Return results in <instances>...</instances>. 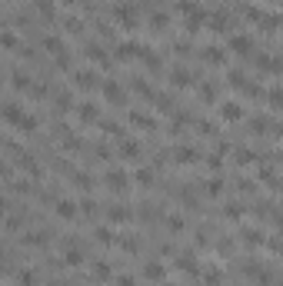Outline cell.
I'll return each mask as SVG.
<instances>
[{
	"mask_svg": "<svg viewBox=\"0 0 283 286\" xmlns=\"http://www.w3.org/2000/svg\"><path fill=\"white\" fill-rule=\"evenodd\" d=\"M4 120L17 130H27V134L37 130V117H30L24 107H17V103H4Z\"/></svg>",
	"mask_w": 283,
	"mask_h": 286,
	"instance_id": "1",
	"label": "cell"
},
{
	"mask_svg": "<svg viewBox=\"0 0 283 286\" xmlns=\"http://www.w3.org/2000/svg\"><path fill=\"white\" fill-rule=\"evenodd\" d=\"M113 17H117V24H120V27H127V30H133V27L140 24L137 4H117V10H113Z\"/></svg>",
	"mask_w": 283,
	"mask_h": 286,
	"instance_id": "2",
	"label": "cell"
},
{
	"mask_svg": "<svg viewBox=\"0 0 283 286\" xmlns=\"http://www.w3.org/2000/svg\"><path fill=\"white\" fill-rule=\"evenodd\" d=\"M100 93H103V100L113 103V107H123L127 103V93H123V87H120L117 80H103L100 83Z\"/></svg>",
	"mask_w": 283,
	"mask_h": 286,
	"instance_id": "3",
	"label": "cell"
},
{
	"mask_svg": "<svg viewBox=\"0 0 283 286\" xmlns=\"http://www.w3.org/2000/svg\"><path fill=\"white\" fill-rule=\"evenodd\" d=\"M54 213L60 216V220H77V216H80V203H74L70 197L54 200Z\"/></svg>",
	"mask_w": 283,
	"mask_h": 286,
	"instance_id": "4",
	"label": "cell"
},
{
	"mask_svg": "<svg viewBox=\"0 0 283 286\" xmlns=\"http://www.w3.org/2000/svg\"><path fill=\"white\" fill-rule=\"evenodd\" d=\"M103 186L113 193H123L127 186H130V180H127V173L123 170H107V177H103Z\"/></svg>",
	"mask_w": 283,
	"mask_h": 286,
	"instance_id": "5",
	"label": "cell"
},
{
	"mask_svg": "<svg viewBox=\"0 0 283 286\" xmlns=\"http://www.w3.org/2000/svg\"><path fill=\"white\" fill-rule=\"evenodd\" d=\"M220 117L226 123H240L243 120V107H240L237 100H226V103H220Z\"/></svg>",
	"mask_w": 283,
	"mask_h": 286,
	"instance_id": "6",
	"label": "cell"
},
{
	"mask_svg": "<svg viewBox=\"0 0 283 286\" xmlns=\"http://www.w3.org/2000/svg\"><path fill=\"white\" fill-rule=\"evenodd\" d=\"M170 83H173L176 90H187L190 83H193V73H190L187 67H173V70H170Z\"/></svg>",
	"mask_w": 283,
	"mask_h": 286,
	"instance_id": "7",
	"label": "cell"
},
{
	"mask_svg": "<svg viewBox=\"0 0 283 286\" xmlns=\"http://www.w3.org/2000/svg\"><path fill=\"white\" fill-rule=\"evenodd\" d=\"M74 83L80 90H94V87H100V77H97L94 70H77L74 73Z\"/></svg>",
	"mask_w": 283,
	"mask_h": 286,
	"instance_id": "8",
	"label": "cell"
},
{
	"mask_svg": "<svg viewBox=\"0 0 283 286\" xmlns=\"http://www.w3.org/2000/svg\"><path fill=\"white\" fill-rule=\"evenodd\" d=\"M103 216H107L110 223H130L133 220V210H130V206H107Z\"/></svg>",
	"mask_w": 283,
	"mask_h": 286,
	"instance_id": "9",
	"label": "cell"
},
{
	"mask_svg": "<svg viewBox=\"0 0 283 286\" xmlns=\"http://www.w3.org/2000/svg\"><path fill=\"white\" fill-rule=\"evenodd\" d=\"M74 113L80 117L83 123H94L97 117H100V107H97V103H87V100H83V103H77V110H74Z\"/></svg>",
	"mask_w": 283,
	"mask_h": 286,
	"instance_id": "10",
	"label": "cell"
},
{
	"mask_svg": "<svg viewBox=\"0 0 283 286\" xmlns=\"http://www.w3.org/2000/svg\"><path fill=\"white\" fill-rule=\"evenodd\" d=\"M17 163H20V170H24V177H40V163L30 157V153H20Z\"/></svg>",
	"mask_w": 283,
	"mask_h": 286,
	"instance_id": "11",
	"label": "cell"
},
{
	"mask_svg": "<svg viewBox=\"0 0 283 286\" xmlns=\"http://www.w3.org/2000/svg\"><path fill=\"white\" fill-rule=\"evenodd\" d=\"M54 107L60 110V113H67V110H77V107H74V93H70V90H57Z\"/></svg>",
	"mask_w": 283,
	"mask_h": 286,
	"instance_id": "12",
	"label": "cell"
},
{
	"mask_svg": "<svg viewBox=\"0 0 283 286\" xmlns=\"http://www.w3.org/2000/svg\"><path fill=\"white\" fill-rule=\"evenodd\" d=\"M267 107H270V110H277V113L283 110V83H277V87H270V90H267Z\"/></svg>",
	"mask_w": 283,
	"mask_h": 286,
	"instance_id": "13",
	"label": "cell"
},
{
	"mask_svg": "<svg viewBox=\"0 0 283 286\" xmlns=\"http://www.w3.org/2000/svg\"><path fill=\"white\" fill-rule=\"evenodd\" d=\"M173 160H176V163H197V160H200V153H197L193 146H176V150H173Z\"/></svg>",
	"mask_w": 283,
	"mask_h": 286,
	"instance_id": "14",
	"label": "cell"
},
{
	"mask_svg": "<svg viewBox=\"0 0 283 286\" xmlns=\"http://www.w3.org/2000/svg\"><path fill=\"white\" fill-rule=\"evenodd\" d=\"M50 243V233L47 230H37V233H24V246H47Z\"/></svg>",
	"mask_w": 283,
	"mask_h": 286,
	"instance_id": "15",
	"label": "cell"
},
{
	"mask_svg": "<svg viewBox=\"0 0 283 286\" xmlns=\"http://www.w3.org/2000/svg\"><path fill=\"white\" fill-rule=\"evenodd\" d=\"M13 283L17 286H37V270H17V273H13Z\"/></svg>",
	"mask_w": 283,
	"mask_h": 286,
	"instance_id": "16",
	"label": "cell"
},
{
	"mask_svg": "<svg viewBox=\"0 0 283 286\" xmlns=\"http://www.w3.org/2000/svg\"><path fill=\"white\" fill-rule=\"evenodd\" d=\"M200 57L207 60V64H217V67H220L223 60H226V53L220 50V47H203V50H200Z\"/></svg>",
	"mask_w": 283,
	"mask_h": 286,
	"instance_id": "17",
	"label": "cell"
},
{
	"mask_svg": "<svg viewBox=\"0 0 283 286\" xmlns=\"http://www.w3.org/2000/svg\"><path fill=\"white\" fill-rule=\"evenodd\" d=\"M144 276H147L150 283H160V280L167 276V270L160 266V263H147V266H144Z\"/></svg>",
	"mask_w": 283,
	"mask_h": 286,
	"instance_id": "18",
	"label": "cell"
},
{
	"mask_svg": "<svg viewBox=\"0 0 283 286\" xmlns=\"http://www.w3.org/2000/svg\"><path fill=\"white\" fill-rule=\"evenodd\" d=\"M130 123H133V127H140V130H157V120H150V117L140 113V110H137V113H130Z\"/></svg>",
	"mask_w": 283,
	"mask_h": 286,
	"instance_id": "19",
	"label": "cell"
},
{
	"mask_svg": "<svg viewBox=\"0 0 283 286\" xmlns=\"http://www.w3.org/2000/svg\"><path fill=\"white\" fill-rule=\"evenodd\" d=\"M230 50L233 53H250L253 50V40L250 37H230Z\"/></svg>",
	"mask_w": 283,
	"mask_h": 286,
	"instance_id": "20",
	"label": "cell"
},
{
	"mask_svg": "<svg viewBox=\"0 0 283 286\" xmlns=\"http://www.w3.org/2000/svg\"><path fill=\"white\" fill-rule=\"evenodd\" d=\"M40 44H44V50H47V53H54V57L67 53V50H63V40H60V37H44Z\"/></svg>",
	"mask_w": 283,
	"mask_h": 286,
	"instance_id": "21",
	"label": "cell"
},
{
	"mask_svg": "<svg viewBox=\"0 0 283 286\" xmlns=\"http://www.w3.org/2000/svg\"><path fill=\"white\" fill-rule=\"evenodd\" d=\"M167 230H170V233H183V230H187V216L170 213V216H167Z\"/></svg>",
	"mask_w": 283,
	"mask_h": 286,
	"instance_id": "22",
	"label": "cell"
},
{
	"mask_svg": "<svg viewBox=\"0 0 283 286\" xmlns=\"http://www.w3.org/2000/svg\"><path fill=\"white\" fill-rule=\"evenodd\" d=\"M33 7H37V13H40L44 20H50L54 13H57V4H54V0H33Z\"/></svg>",
	"mask_w": 283,
	"mask_h": 286,
	"instance_id": "23",
	"label": "cell"
},
{
	"mask_svg": "<svg viewBox=\"0 0 283 286\" xmlns=\"http://www.w3.org/2000/svg\"><path fill=\"white\" fill-rule=\"evenodd\" d=\"M83 260H87V256H83V250H77V246H70L67 253H63V263H67V266H80Z\"/></svg>",
	"mask_w": 283,
	"mask_h": 286,
	"instance_id": "24",
	"label": "cell"
},
{
	"mask_svg": "<svg viewBox=\"0 0 283 286\" xmlns=\"http://www.w3.org/2000/svg\"><path fill=\"white\" fill-rule=\"evenodd\" d=\"M176 270H183V273H197V260H193V253L176 256Z\"/></svg>",
	"mask_w": 283,
	"mask_h": 286,
	"instance_id": "25",
	"label": "cell"
},
{
	"mask_svg": "<svg viewBox=\"0 0 283 286\" xmlns=\"http://www.w3.org/2000/svg\"><path fill=\"white\" fill-rule=\"evenodd\" d=\"M210 27H214V30H226V27H230V13H226V10H217L214 17H210Z\"/></svg>",
	"mask_w": 283,
	"mask_h": 286,
	"instance_id": "26",
	"label": "cell"
},
{
	"mask_svg": "<svg viewBox=\"0 0 283 286\" xmlns=\"http://www.w3.org/2000/svg\"><path fill=\"white\" fill-rule=\"evenodd\" d=\"M120 157H127V160H137V157H140V146L133 143V140H120Z\"/></svg>",
	"mask_w": 283,
	"mask_h": 286,
	"instance_id": "27",
	"label": "cell"
},
{
	"mask_svg": "<svg viewBox=\"0 0 283 286\" xmlns=\"http://www.w3.org/2000/svg\"><path fill=\"white\" fill-rule=\"evenodd\" d=\"M74 186H77V190H83V193H90V190H94V177H87V173H74Z\"/></svg>",
	"mask_w": 283,
	"mask_h": 286,
	"instance_id": "28",
	"label": "cell"
},
{
	"mask_svg": "<svg viewBox=\"0 0 283 286\" xmlns=\"http://www.w3.org/2000/svg\"><path fill=\"white\" fill-rule=\"evenodd\" d=\"M217 97H220V93H217V83H200V100L203 103L217 100Z\"/></svg>",
	"mask_w": 283,
	"mask_h": 286,
	"instance_id": "29",
	"label": "cell"
},
{
	"mask_svg": "<svg viewBox=\"0 0 283 286\" xmlns=\"http://www.w3.org/2000/svg\"><path fill=\"white\" fill-rule=\"evenodd\" d=\"M110 273H113L110 263H103V260H97V263H94V280H110Z\"/></svg>",
	"mask_w": 283,
	"mask_h": 286,
	"instance_id": "30",
	"label": "cell"
},
{
	"mask_svg": "<svg viewBox=\"0 0 283 286\" xmlns=\"http://www.w3.org/2000/svg\"><path fill=\"white\" fill-rule=\"evenodd\" d=\"M63 30L67 33H83V20L80 17H63Z\"/></svg>",
	"mask_w": 283,
	"mask_h": 286,
	"instance_id": "31",
	"label": "cell"
},
{
	"mask_svg": "<svg viewBox=\"0 0 283 286\" xmlns=\"http://www.w3.org/2000/svg\"><path fill=\"white\" fill-rule=\"evenodd\" d=\"M94 240L100 243V246H110V243H113V233H110L107 226H97V230H94Z\"/></svg>",
	"mask_w": 283,
	"mask_h": 286,
	"instance_id": "32",
	"label": "cell"
},
{
	"mask_svg": "<svg viewBox=\"0 0 283 286\" xmlns=\"http://www.w3.org/2000/svg\"><path fill=\"white\" fill-rule=\"evenodd\" d=\"M267 127H270V120H267V117H253L250 120V134H267Z\"/></svg>",
	"mask_w": 283,
	"mask_h": 286,
	"instance_id": "33",
	"label": "cell"
},
{
	"mask_svg": "<svg viewBox=\"0 0 283 286\" xmlns=\"http://www.w3.org/2000/svg\"><path fill=\"white\" fill-rule=\"evenodd\" d=\"M83 53H87L90 60H100V64H107V53H103V47H97V44H87V50H83Z\"/></svg>",
	"mask_w": 283,
	"mask_h": 286,
	"instance_id": "34",
	"label": "cell"
},
{
	"mask_svg": "<svg viewBox=\"0 0 283 286\" xmlns=\"http://www.w3.org/2000/svg\"><path fill=\"white\" fill-rule=\"evenodd\" d=\"M130 87H133V90H137V93H140V97H153V90H150V83H147V80H144V77H137V80H130Z\"/></svg>",
	"mask_w": 283,
	"mask_h": 286,
	"instance_id": "35",
	"label": "cell"
},
{
	"mask_svg": "<svg viewBox=\"0 0 283 286\" xmlns=\"http://www.w3.org/2000/svg\"><path fill=\"white\" fill-rule=\"evenodd\" d=\"M167 24H170V17H167V13H160V10H157V13H153V17H150V27H153V30H164Z\"/></svg>",
	"mask_w": 283,
	"mask_h": 286,
	"instance_id": "36",
	"label": "cell"
},
{
	"mask_svg": "<svg viewBox=\"0 0 283 286\" xmlns=\"http://www.w3.org/2000/svg\"><path fill=\"white\" fill-rule=\"evenodd\" d=\"M223 216H230V220H240V216H243V206H240V203H226V206H223Z\"/></svg>",
	"mask_w": 283,
	"mask_h": 286,
	"instance_id": "37",
	"label": "cell"
},
{
	"mask_svg": "<svg viewBox=\"0 0 283 286\" xmlns=\"http://www.w3.org/2000/svg\"><path fill=\"white\" fill-rule=\"evenodd\" d=\"M203 286H220V273L217 270H203Z\"/></svg>",
	"mask_w": 283,
	"mask_h": 286,
	"instance_id": "38",
	"label": "cell"
},
{
	"mask_svg": "<svg viewBox=\"0 0 283 286\" xmlns=\"http://www.w3.org/2000/svg\"><path fill=\"white\" fill-rule=\"evenodd\" d=\"M137 183L140 186H153V173L150 170H137Z\"/></svg>",
	"mask_w": 283,
	"mask_h": 286,
	"instance_id": "39",
	"label": "cell"
},
{
	"mask_svg": "<svg viewBox=\"0 0 283 286\" xmlns=\"http://www.w3.org/2000/svg\"><path fill=\"white\" fill-rule=\"evenodd\" d=\"M4 47H7V50H17V47H20V44H17V33H13V30L4 33Z\"/></svg>",
	"mask_w": 283,
	"mask_h": 286,
	"instance_id": "40",
	"label": "cell"
},
{
	"mask_svg": "<svg viewBox=\"0 0 283 286\" xmlns=\"http://www.w3.org/2000/svg\"><path fill=\"white\" fill-rule=\"evenodd\" d=\"M100 130H103V134H110V137H120V127H117V123H110V120H103Z\"/></svg>",
	"mask_w": 283,
	"mask_h": 286,
	"instance_id": "41",
	"label": "cell"
},
{
	"mask_svg": "<svg viewBox=\"0 0 283 286\" xmlns=\"http://www.w3.org/2000/svg\"><path fill=\"white\" fill-rule=\"evenodd\" d=\"M233 160H237V163H250L253 153H250V150H237V153H233Z\"/></svg>",
	"mask_w": 283,
	"mask_h": 286,
	"instance_id": "42",
	"label": "cell"
},
{
	"mask_svg": "<svg viewBox=\"0 0 283 286\" xmlns=\"http://www.w3.org/2000/svg\"><path fill=\"white\" fill-rule=\"evenodd\" d=\"M220 190H223L220 180H210V183H207V193H210V197H214V193H220Z\"/></svg>",
	"mask_w": 283,
	"mask_h": 286,
	"instance_id": "43",
	"label": "cell"
},
{
	"mask_svg": "<svg viewBox=\"0 0 283 286\" xmlns=\"http://www.w3.org/2000/svg\"><path fill=\"white\" fill-rule=\"evenodd\" d=\"M80 210L87 213V216H94V213H97V203H94V200H83V206H80Z\"/></svg>",
	"mask_w": 283,
	"mask_h": 286,
	"instance_id": "44",
	"label": "cell"
},
{
	"mask_svg": "<svg viewBox=\"0 0 283 286\" xmlns=\"http://www.w3.org/2000/svg\"><path fill=\"white\" fill-rule=\"evenodd\" d=\"M243 240H246V243H260V233H253V230H243Z\"/></svg>",
	"mask_w": 283,
	"mask_h": 286,
	"instance_id": "45",
	"label": "cell"
},
{
	"mask_svg": "<svg viewBox=\"0 0 283 286\" xmlns=\"http://www.w3.org/2000/svg\"><path fill=\"white\" fill-rule=\"evenodd\" d=\"M117 286H137V283H133V276H120Z\"/></svg>",
	"mask_w": 283,
	"mask_h": 286,
	"instance_id": "46",
	"label": "cell"
},
{
	"mask_svg": "<svg viewBox=\"0 0 283 286\" xmlns=\"http://www.w3.org/2000/svg\"><path fill=\"white\" fill-rule=\"evenodd\" d=\"M277 223H280V233H283V213H280V216H277Z\"/></svg>",
	"mask_w": 283,
	"mask_h": 286,
	"instance_id": "47",
	"label": "cell"
},
{
	"mask_svg": "<svg viewBox=\"0 0 283 286\" xmlns=\"http://www.w3.org/2000/svg\"><path fill=\"white\" fill-rule=\"evenodd\" d=\"M277 134H280V137H283V123H280V127H277Z\"/></svg>",
	"mask_w": 283,
	"mask_h": 286,
	"instance_id": "48",
	"label": "cell"
}]
</instances>
